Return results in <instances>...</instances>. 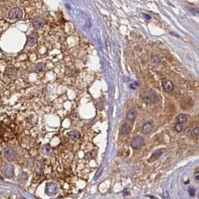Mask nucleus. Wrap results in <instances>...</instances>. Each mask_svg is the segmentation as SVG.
Instances as JSON below:
<instances>
[{"instance_id": "obj_1", "label": "nucleus", "mask_w": 199, "mask_h": 199, "mask_svg": "<svg viewBox=\"0 0 199 199\" xmlns=\"http://www.w3.org/2000/svg\"><path fill=\"white\" fill-rule=\"evenodd\" d=\"M142 99L147 104H153L157 100V95L152 89H147L143 92Z\"/></svg>"}, {"instance_id": "obj_2", "label": "nucleus", "mask_w": 199, "mask_h": 199, "mask_svg": "<svg viewBox=\"0 0 199 199\" xmlns=\"http://www.w3.org/2000/svg\"><path fill=\"white\" fill-rule=\"evenodd\" d=\"M131 144V147L133 149H139L144 145L143 138L140 136H136L133 138Z\"/></svg>"}, {"instance_id": "obj_3", "label": "nucleus", "mask_w": 199, "mask_h": 199, "mask_svg": "<svg viewBox=\"0 0 199 199\" xmlns=\"http://www.w3.org/2000/svg\"><path fill=\"white\" fill-rule=\"evenodd\" d=\"M8 17L11 20H20L22 17V11L19 8H13L9 12Z\"/></svg>"}, {"instance_id": "obj_4", "label": "nucleus", "mask_w": 199, "mask_h": 199, "mask_svg": "<svg viewBox=\"0 0 199 199\" xmlns=\"http://www.w3.org/2000/svg\"><path fill=\"white\" fill-rule=\"evenodd\" d=\"M4 155L6 157V159H8V161H14L15 160L17 154L14 149H11V148H7L4 151Z\"/></svg>"}, {"instance_id": "obj_5", "label": "nucleus", "mask_w": 199, "mask_h": 199, "mask_svg": "<svg viewBox=\"0 0 199 199\" xmlns=\"http://www.w3.org/2000/svg\"><path fill=\"white\" fill-rule=\"evenodd\" d=\"M57 192V185L55 183H48L46 185V193L48 195H53Z\"/></svg>"}, {"instance_id": "obj_6", "label": "nucleus", "mask_w": 199, "mask_h": 199, "mask_svg": "<svg viewBox=\"0 0 199 199\" xmlns=\"http://www.w3.org/2000/svg\"><path fill=\"white\" fill-rule=\"evenodd\" d=\"M3 175H5V177L8 178H11L14 176V166L11 165H7L4 167L3 169Z\"/></svg>"}, {"instance_id": "obj_7", "label": "nucleus", "mask_w": 199, "mask_h": 199, "mask_svg": "<svg viewBox=\"0 0 199 199\" xmlns=\"http://www.w3.org/2000/svg\"><path fill=\"white\" fill-rule=\"evenodd\" d=\"M153 129V125H152V123L150 122H146L145 124H144V125L143 126V128H142V132L144 134H149V133L151 132Z\"/></svg>"}, {"instance_id": "obj_8", "label": "nucleus", "mask_w": 199, "mask_h": 199, "mask_svg": "<svg viewBox=\"0 0 199 199\" xmlns=\"http://www.w3.org/2000/svg\"><path fill=\"white\" fill-rule=\"evenodd\" d=\"M37 35L35 33L32 34H31L28 37L26 45L28 46H34L37 43Z\"/></svg>"}, {"instance_id": "obj_9", "label": "nucleus", "mask_w": 199, "mask_h": 199, "mask_svg": "<svg viewBox=\"0 0 199 199\" xmlns=\"http://www.w3.org/2000/svg\"><path fill=\"white\" fill-rule=\"evenodd\" d=\"M44 20L42 19V18H40V17H37V18H35V19H34L33 20L34 25V27H36V28H40V27H42V26L44 25Z\"/></svg>"}, {"instance_id": "obj_10", "label": "nucleus", "mask_w": 199, "mask_h": 199, "mask_svg": "<svg viewBox=\"0 0 199 199\" xmlns=\"http://www.w3.org/2000/svg\"><path fill=\"white\" fill-rule=\"evenodd\" d=\"M163 87L164 89L167 91V92H171V90L174 88V86H173V84L171 83V81H169V80H166V81H164L163 83Z\"/></svg>"}, {"instance_id": "obj_11", "label": "nucleus", "mask_w": 199, "mask_h": 199, "mask_svg": "<svg viewBox=\"0 0 199 199\" xmlns=\"http://www.w3.org/2000/svg\"><path fill=\"white\" fill-rule=\"evenodd\" d=\"M137 111H135V110H133V109L130 110L127 113V119L128 120L133 122V121L135 120V119L137 117Z\"/></svg>"}, {"instance_id": "obj_12", "label": "nucleus", "mask_w": 199, "mask_h": 199, "mask_svg": "<svg viewBox=\"0 0 199 199\" xmlns=\"http://www.w3.org/2000/svg\"><path fill=\"white\" fill-rule=\"evenodd\" d=\"M69 136L70 137V138L72 139V140H74V141H75V140H77L79 138V133L76 131H70V132L69 133Z\"/></svg>"}, {"instance_id": "obj_13", "label": "nucleus", "mask_w": 199, "mask_h": 199, "mask_svg": "<svg viewBox=\"0 0 199 199\" xmlns=\"http://www.w3.org/2000/svg\"><path fill=\"white\" fill-rule=\"evenodd\" d=\"M131 131V127L127 125V124H124L122 126L121 129V132L122 134H127Z\"/></svg>"}, {"instance_id": "obj_14", "label": "nucleus", "mask_w": 199, "mask_h": 199, "mask_svg": "<svg viewBox=\"0 0 199 199\" xmlns=\"http://www.w3.org/2000/svg\"><path fill=\"white\" fill-rule=\"evenodd\" d=\"M187 116L185 114H180L176 118L177 122H181V123H185V122H187Z\"/></svg>"}, {"instance_id": "obj_15", "label": "nucleus", "mask_w": 199, "mask_h": 199, "mask_svg": "<svg viewBox=\"0 0 199 199\" xmlns=\"http://www.w3.org/2000/svg\"><path fill=\"white\" fill-rule=\"evenodd\" d=\"M175 131H177V133L181 132L183 131V123L177 122V123H176L175 125Z\"/></svg>"}, {"instance_id": "obj_16", "label": "nucleus", "mask_w": 199, "mask_h": 199, "mask_svg": "<svg viewBox=\"0 0 199 199\" xmlns=\"http://www.w3.org/2000/svg\"><path fill=\"white\" fill-rule=\"evenodd\" d=\"M187 9L191 13H193V14H198L199 13V9L197 8L196 7H195V6H188Z\"/></svg>"}, {"instance_id": "obj_17", "label": "nucleus", "mask_w": 199, "mask_h": 199, "mask_svg": "<svg viewBox=\"0 0 199 199\" xmlns=\"http://www.w3.org/2000/svg\"><path fill=\"white\" fill-rule=\"evenodd\" d=\"M162 154H163L162 150H158V151H155V153L153 154V155L151 156V157H154V158H155V159H157V158L160 157Z\"/></svg>"}, {"instance_id": "obj_18", "label": "nucleus", "mask_w": 199, "mask_h": 199, "mask_svg": "<svg viewBox=\"0 0 199 199\" xmlns=\"http://www.w3.org/2000/svg\"><path fill=\"white\" fill-rule=\"evenodd\" d=\"M188 192L190 196H194L195 194V189L194 188H189L188 190Z\"/></svg>"}, {"instance_id": "obj_19", "label": "nucleus", "mask_w": 199, "mask_h": 199, "mask_svg": "<svg viewBox=\"0 0 199 199\" xmlns=\"http://www.w3.org/2000/svg\"><path fill=\"white\" fill-rule=\"evenodd\" d=\"M193 133L196 136H198L199 137V126H197L195 127L193 129Z\"/></svg>"}, {"instance_id": "obj_20", "label": "nucleus", "mask_w": 199, "mask_h": 199, "mask_svg": "<svg viewBox=\"0 0 199 199\" xmlns=\"http://www.w3.org/2000/svg\"><path fill=\"white\" fill-rule=\"evenodd\" d=\"M163 198L165 199H169L170 198V196H169V194L168 192H164L163 193Z\"/></svg>"}, {"instance_id": "obj_21", "label": "nucleus", "mask_w": 199, "mask_h": 199, "mask_svg": "<svg viewBox=\"0 0 199 199\" xmlns=\"http://www.w3.org/2000/svg\"><path fill=\"white\" fill-rule=\"evenodd\" d=\"M189 131H190V129H189V127H187L186 130H185V131H184V133H185V134H187V135H189Z\"/></svg>"}, {"instance_id": "obj_22", "label": "nucleus", "mask_w": 199, "mask_h": 199, "mask_svg": "<svg viewBox=\"0 0 199 199\" xmlns=\"http://www.w3.org/2000/svg\"><path fill=\"white\" fill-rule=\"evenodd\" d=\"M195 178H196V180H197V181H199V175H196V176H195Z\"/></svg>"}, {"instance_id": "obj_23", "label": "nucleus", "mask_w": 199, "mask_h": 199, "mask_svg": "<svg viewBox=\"0 0 199 199\" xmlns=\"http://www.w3.org/2000/svg\"><path fill=\"white\" fill-rule=\"evenodd\" d=\"M145 17H147V19H151V17L149 16V15H146V14H145Z\"/></svg>"}, {"instance_id": "obj_24", "label": "nucleus", "mask_w": 199, "mask_h": 199, "mask_svg": "<svg viewBox=\"0 0 199 199\" xmlns=\"http://www.w3.org/2000/svg\"><path fill=\"white\" fill-rule=\"evenodd\" d=\"M149 197H150V198H155V197H154V196H151V195H149Z\"/></svg>"}]
</instances>
